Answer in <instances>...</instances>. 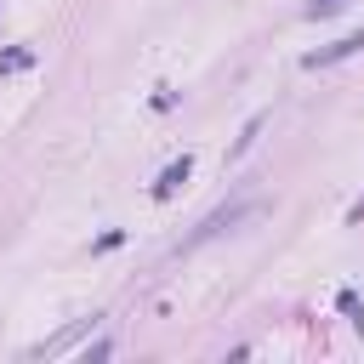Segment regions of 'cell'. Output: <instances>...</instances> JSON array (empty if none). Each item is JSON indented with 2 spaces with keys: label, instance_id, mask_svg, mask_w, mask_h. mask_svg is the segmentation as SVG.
Instances as JSON below:
<instances>
[{
  "label": "cell",
  "instance_id": "3",
  "mask_svg": "<svg viewBox=\"0 0 364 364\" xmlns=\"http://www.w3.org/2000/svg\"><path fill=\"white\" fill-rule=\"evenodd\" d=\"M188 171H193V159H188V154H182V159H171V165L159 171V182H154V199H171V193L188 182Z\"/></svg>",
  "mask_w": 364,
  "mask_h": 364
},
{
  "label": "cell",
  "instance_id": "4",
  "mask_svg": "<svg viewBox=\"0 0 364 364\" xmlns=\"http://www.w3.org/2000/svg\"><path fill=\"white\" fill-rule=\"evenodd\" d=\"M364 46V28H353L347 40H336V46H324V51H307V68H324V63H336V57H353Z\"/></svg>",
  "mask_w": 364,
  "mask_h": 364
},
{
  "label": "cell",
  "instance_id": "7",
  "mask_svg": "<svg viewBox=\"0 0 364 364\" xmlns=\"http://www.w3.org/2000/svg\"><path fill=\"white\" fill-rule=\"evenodd\" d=\"M336 6H341V0H313V6H307V17H330Z\"/></svg>",
  "mask_w": 364,
  "mask_h": 364
},
{
  "label": "cell",
  "instance_id": "2",
  "mask_svg": "<svg viewBox=\"0 0 364 364\" xmlns=\"http://www.w3.org/2000/svg\"><path fill=\"white\" fill-rule=\"evenodd\" d=\"M85 330H97V313H91V318H74V324H68V330H57L51 341H34V347H28V358H57V353H68Z\"/></svg>",
  "mask_w": 364,
  "mask_h": 364
},
{
  "label": "cell",
  "instance_id": "1",
  "mask_svg": "<svg viewBox=\"0 0 364 364\" xmlns=\"http://www.w3.org/2000/svg\"><path fill=\"white\" fill-rule=\"evenodd\" d=\"M256 210H262L256 199H233L228 210H210V216L199 222V233L188 239V250H193V245H205V239H216V233H228V228H239V222H245V216H256Z\"/></svg>",
  "mask_w": 364,
  "mask_h": 364
},
{
  "label": "cell",
  "instance_id": "6",
  "mask_svg": "<svg viewBox=\"0 0 364 364\" xmlns=\"http://www.w3.org/2000/svg\"><path fill=\"white\" fill-rule=\"evenodd\" d=\"M341 313H347V318H353V324H358V330H364V301H358V296H353V290H341Z\"/></svg>",
  "mask_w": 364,
  "mask_h": 364
},
{
  "label": "cell",
  "instance_id": "5",
  "mask_svg": "<svg viewBox=\"0 0 364 364\" xmlns=\"http://www.w3.org/2000/svg\"><path fill=\"white\" fill-rule=\"evenodd\" d=\"M28 63H34V51H28V46H11V51L0 57V74H17V68H28Z\"/></svg>",
  "mask_w": 364,
  "mask_h": 364
}]
</instances>
